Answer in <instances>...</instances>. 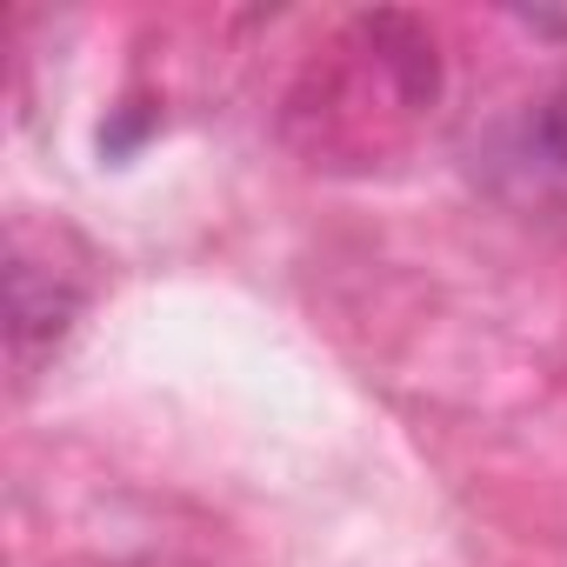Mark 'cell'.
<instances>
[{
    "instance_id": "cell-1",
    "label": "cell",
    "mask_w": 567,
    "mask_h": 567,
    "mask_svg": "<svg viewBox=\"0 0 567 567\" xmlns=\"http://www.w3.org/2000/svg\"><path fill=\"white\" fill-rule=\"evenodd\" d=\"M481 174L501 200L527 214H567V94H540L494 127Z\"/></svg>"
},
{
    "instance_id": "cell-2",
    "label": "cell",
    "mask_w": 567,
    "mask_h": 567,
    "mask_svg": "<svg viewBox=\"0 0 567 567\" xmlns=\"http://www.w3.org/2000/svg\"><path fill=\"white\" fill-rule=\"evenodd\" d=\"M87 288L74 274H61L54 260H41L28 247V234L14 227V247H8V341H14V361L34 368L48 348H61V334L74 328Z\"/></svg>"
}]
</instances>
